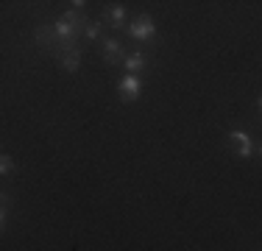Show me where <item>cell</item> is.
Listing matches in <instances>:
<instances>
[{"label":"cell","mask_w":262,"mask_h":251,"mask_svg":"<svg viewBox=\"0 0 262 251\" xmlns=\"http://www.w3.org/2000/svg\"><path fill=\"white\" fill-rule=\"evenodd\" d=\"M123 65H126V73H128V75L140 73L142 67H145V53L134 50V53H128V56H126V61H123Z\"/></svg>","instance_id":"obj_6"},{"label":"cell","mask_w":262,"mask_h":251,"mask_svg":"<svg viewBox=\"0 0 262 251\" xmlns=\"http://www.w3.org/2000/svg\"><path fill=\"white\" fill-rule=\"evenodd\" d=\"M101 36V23H90L86 25V39H98Z\"/></svg>","instance_id":"obj_10"},{"label":"cell","mask_w":262,"mask_h":251,"mask_svg":"<svg viewBox=\"0 0 262 251\" xmlns=\"http://www.w3.org/2000/svg\"><path fill=\"white\" fill-rule=\"evenodd\" d=\"M109 23L115 25V28H123V23H126V9H123L120 3L109 6Z\"/></svg>","instance_id":"obj_7"},{"label":"cell","mask_w":262,"mask_h":251,"mask_svg":"<svg viewBox=\"0 0 262 251\" xmlns=\"http://www.w3.org/2000/svg\"><path fill=\"white\" fill-rule=\"evenodd\" d=\"M78 48L73 45V42H67V48H64V59H61V67H64L67 73H76L78 70Z\"/></svg>","instance_id":"obj_5"},{"label":"cell","mask_w":262,"mask_h":251,"mask_svg":"<svg viewBox=\"0 0 262 251\" xmlns=\"http://www.w3.org/2000/svg\"><path fill=\"white\" fill-rule=\"evenodd\" d=\"M229 142H232V148H234V154L240 156V159H248V156L254 154V142H251V137L246 134V131H229Z\"/></svg>","instance_id":"obj_1"},{"label":"cell","mask_w":262,"mask_h":251,"mask_svg":"<svg viewBox=\"0 0 262 251\" xmlns=\"http://www.w3.org/2000/svg\"><path fill=\"white\" fill-rule=\"evenodd\" d=\"M0 173H3V176H11V173H17V162L11 159L9 154H3V156H0Z\"/></svg>","instance_id":"obj_8"},{"label":"cell","mask_w":262,"mask_h":251,"mask_svg":"<svg viewBox=\"0 0 262 251\" xmlns=\"http://www.w3.org/2000/svg\"><path fill=\"white\" fill-rule=\"evenodd\" d=\"M126 31H128L131 36H134V39H151L157 28H154V20H151L148 14H140L137 20H131V23H128V28H126Z\"/></svg>","instance_id":"obj_2"},{"label":"cell","mask_w":262,"mask_h":251,"mask_svg":"<svg viewBox=\"0 0 262 251\" xmlns=\"http://www.w3.org/2000/svg\"><path fill=\"white\" fill-rule=\"evenodd\" d=\"M103 59H106V65L126 61V53H123L120 42H117V39H106V42H103Z\"/></svg>","instance_id":"obj_4"},{"label":"cell","mask_w":262,"mask_h":251,"mask_svg":"<svg viewBox=\"0 0 262 251\" xmlns=\"http://www.w3.org/2000/svg\"><path fill=\"white\" fill-rule=\"evenodd\" d=\"M53 34H56V31H51V28H39L36 39H39L42 45H48V48H51V45H53Z\"/></svg>","instance_id":"obj_9"},{"label":"cell","mask_w":262,"mask_h":251,"mask_svg":"<svg viewBox=\"0 0 262 251\" xmlns=\"http://www.w3.org/2000/svg\"><path fill=\"white\" fill-rule=\"evenodd\" d=\"M259 154H262V145H259Z\"/></svg>","instance_id":"obj_12"},{"label":"cell","mask_w":262,"mask_h":251,"mask_svg":"<svg viewBox=\"0 0 262 251\" xmlns=\"http://www.w3.org/2000/svg\"><path fill=\"white\" fill-rule=\"evenodd\" d=\"M259 109H262V98H259Z\"/></svg>","instance_id":"obj_11"},{"label":"cell","mask_w":262,"mask_h":251,"mask_svg":"<svg viewBox=\"0 0 262 251\" xmlns=\"http://www.w3.org/2000/svg\"><path fill=\"white\" fill-rule=\"evenodd\" d=\"M117 90H120V98L126 100V103H131V100L140 98V78L126 73V75L120 78V84H117Z\"/></svg>","instance_id":"obj_3"}]
</instances>
